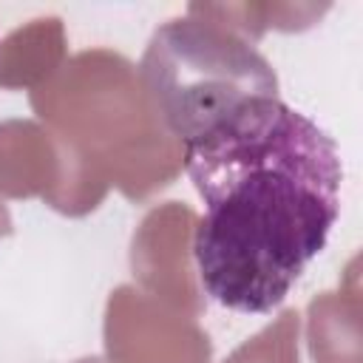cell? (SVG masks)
I'll return each mask as SVG.
<instances>
[{
	"label": "cell",
	"instance_id": "6da1fadb",
	"mask_svg": "<svg viewBox=\"0 0 363 363\" xmlns=\"http://www.w3.org/2000/svg\"><path fill=\"white\" fill-rule=\"evenodd\" d=\"M182 162L201 199L193 258L204 292L233 312H272L337 221L335 139L275 94H241L204 113Z\"/></svg>",
	"mask_w": 363,
	"mask_h": 363
}]
</instances>
